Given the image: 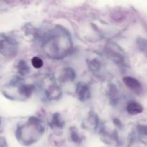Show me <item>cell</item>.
I'll list each match as a JSON object with an SVG mask.
<instances>
[{"instance_id":"1","label":"cell","mask_w":147,"mask_h":147,"mask_svg":"<svg viewBox=\"0 0 147 147\" xmlns=\"http://www.w3.org/2000/svg\"><path fill=\"white\" fill-rule=\"evenodd\" d=\"M71 42L68 34L62 32L55 33L51 35L44 44L45 53L53 58L64 57L71 48Z\"/></svg>"},{"instance_id":"2","label":"cell","mask_w":147,"mask_h":147,"mask_svg":"<svg viewBox=\"0 0 147 147\" xmlns=\"http://www.w3.org/2000/svg\"><path fill=\"white\" fill-rule=\"evenodd\" d=\"M44 131L38 119L31 118L25 124L17 130V137L24 145H30L37 142Z\"/></svg>"},{"instance_id":"3","label":"cell","mask_w":147,"mask_h":147,"mask_svg":"<svg viewBox=\"0 0 147 147\" xmlns=\"http://www.w3.org/2000/svg\"><path fill=\"white\" fill-rule=\"evenodd\" d=\"M16 47L17 45L9 37H1V51L4 56L13 57L16 54Z\"/></svg>"},{"instance_id":"4","label":"cell","mask_w":147,"mask_h":147,"mask_svg":"<svg viewBox=\"0 0 147 147\" xmlns=\"http://www.w3.org/2000/svg\"><path fill=\"white\" fill-rule=\"evenodd\" d=\"M76 93L80 101H86L90 98V90L88 86L84 83H79L76 87Z\"/></svg>"},{"instance_id":"5","label":"cell","mask_w":147,"mask_h":147,"mask_svg":"<svg viewBox=\"0 0 147 147\" xmlns=\"http://www.w3.org/2000/svg\"><path fill=\"white\" fill-rule=\"evenodd\" d=\"M123 82H124L125 85L127 86L131 90H134L135 92H139L142 88V85L139 83L138 80H136L134 78L130 77V76H127L123 78Z\"/></svg>"},{"instance_id":"6","label":"cell","mask_w":147,"mask_h":147,"mask_svg":"<svg viewBox=\"0 0 147 147\" xmlns=\"http://www.w3.org/2000/svg\"><path fill=\"white\" fill-rule=\"evenodd\" d=\"M143 110L144 109L142 105L135 101L130 102L126 107V111H127L128 113L131 115H133V116L141 113L143 111Z\"/></svg>"},{"instance_id":"7","label":"cell","mask_w":147,"mask_h":147,"mask_svg":"<svg viewBox=\"0 0 147 147\" xmlns=\"http://www.w3.org/2000/svg\"><path fill=\"white\" fill-rule=\"evenodd\" d=\"M76 78V73L72 68H65L63 70V73L61 76V80L63 82L73 81Z\"/></svg>"},{"instance_id":"8","label":"cell","mask_w":147,"mask_h":147,"mask_svg":"<svg viewBox=\"0 0 147 147\" xmlns=\"http://www.w3.org/2000/svg\"><path fill=\"white\" fill-rule=\"evenodd\" d=\"M137 130L141 140L147 144V124H139Z\"/></svg>"},{"instance_id":"9","label":"cell","mask_w":147,"mask_h":147,"mask_svg":"<svg viewBox=\"0 0 147 147\" xmlns=\"http://www.w3.org/2000/svg\"><path fill=\"white\" fill-rule=\"evenodd\" d=\"M17 71H18V73L20 75L25 76L30 71V67L27 65L25 61H24V60H20L17 63Z\"/></svg>"},{"instance_id":"10","label":"cell","mask_w":147,"mask_h":147,"mask_svg":"<svg viewBox=\"0 0 147 147\" xmlns=\"http://www.w3.org/2000/svg\"><path fill=\"white\" fill-rule=\"evenodd\" d=\"M51 127H57V128H62L64 125L63 121L62 120L61 116L58 113H55L53 115V119H52L51 123Z\"/></svg>"},{"instance_id":"11","label":"cell","mask_w":147,"mask_h":147,"mask_svg":"<svg viewBox=\"0 0 147 147\" xmlns=\"http://www.w3.org/2000/svg\"><path fill=\"white\" fill-rule=\"evenodd\" d=\"M32 65L35 68L39 69V68H41L43 66V60H42L40 57H34L32 59Z\"/></svg>"},{"instance_id":"12","label":"cell","mask_w":147,"mask_h":147,"mask_svg":"<svg viewBox=\"0 0 147 147\" xmlns=\"http://www.w3.org/2000/svg\"><path fill=\"white\" fill-rule=\"evenodd\" d=\"M71 138L73 142H76V143H80L81 142V138L76 131H72Z\"/></svg>"},{"instance_id":"13","label":"cell","mask_w":147,"mask_h":147,"mask_svg":"<svg viewBox=\"0 0 147 147\" xmlns=\"http://www.w3.org/2000/svg\"><path fill=\"white\" fill-rule=\"evenodd\" d=\"M100 64L97 60H93L90 63V67L91 70H98L100 67Z\"/></svg>"}]
</instances>
